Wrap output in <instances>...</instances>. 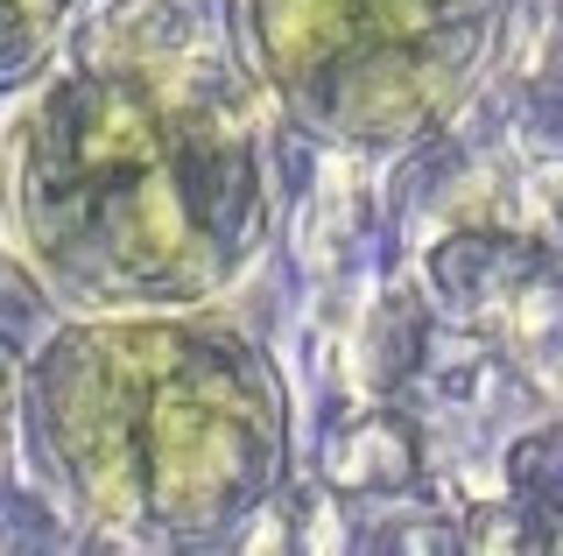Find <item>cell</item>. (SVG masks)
Here are the masks:
<instances>
[{
  "instance_id": "obj_2",
  "label": "cell",
  "mask_w": 563,
  "mask_h": 556,
  "mask_svg": "<svg viewBox=\"0 0 563 556\" xmlns=\"http://www.w3.org/2000/svg\"><path fill=\"white\" fill-rule=\"evenodd\" d=\"M14 430L70 529L128 549L219 543L289 472L268 353L205 303L78 310L14 374Z\"/></svg>"
},
{
  "instance_id": "obj_3",
  "label": "cell",
  "mask_w": 563,
  "mask_h": 556,
  "mask_svg": "<svg viewBox=\"0 0 563 556\" xmlns=\"http://www.w3.org/2000/svg\"><path fill=\"white\" fill-rule=\"evenodd\" d=\"M500 0H233V43L282 120L324 148L395 155L465 107Z\"/></svg>"
},
{
  "instance_id": "obj_4",
  "label": "cell",
  "mask_w": 563,
  "mask_h": 556,
  "mask_svg": "<svg viewBox=\"0 0 563 556\" xmlns=\"http://www.w3.org/2000/svg\"><path fill=\"white\" fill-rule=\"evenodd\" d=\"M78 8H85V0H8V29H0V78L29 85L49 57H57V43L78 29Z\"/></svg>"
},
{
  "instance_id": "obj_1",
  "label": "cell",
  "mask_w": 563,
  "mask_h": 556,
  "mask_svg": "<svg viewBox=\"0 0 563 556\" xmlns=\"http://www.w3.org/2000/svg\"><path fill=\"white\" fill-rule=\"evenodd\" d=\"M275 99L190 0H106L57 43L8 142V204L49 297L190 310L275 233Z\"/></svg>"
}]
</instances>
